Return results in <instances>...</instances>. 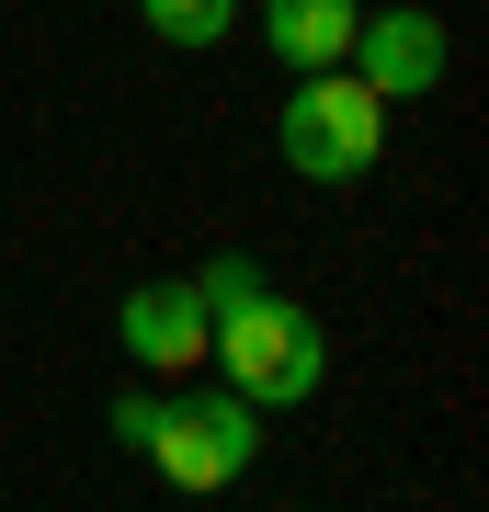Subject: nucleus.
<instances>
[{
    "label": "nucleus",
    "mask_w": 489,
    "mask_h": 512,
    "mask_svg": "<svg viewBox=\"0 0 489 512\" xmlns=\"http://www.w3.org/2000/svg\"><path fill=\"white\" fill-rule=\"evenodd\" d=\"M205 353L228 365V387H239L251 410H296V399H319V387H330V330L296 308V296H273V285L205 330Z\"/></svg>",
    "instance_id": "1"
},
{
    "label": "nucleus",
    "mask_w": 489,
    "mask_h": 512,
    "mask_svg": "<svg viewBox=\"0 0 489 512\" xmlns=\"http://www.w3.org/2000/svg\"><path fill=\"white\" fill-rule=\"evenodd\" d=\"M148 421H160V399H114V444H126V456L148 444Z\"/></svg>",
    "instance_id": "9"
},
{
    "label": "nucleus",
    "mask_w": 489,
    "mask_h": 512,
    "mask_svg": "<svg viewBox=\"0 0 489 512\" xmlns=\"http://www.w3.org/2000/svg\"><path fill=\"white\" fill-rule=\"evenodd\" d=\"M137 456L160 467L182 501H205V490H228V478H251V456H262V410L239 399V387L160 399V421H148V444H137Z\"/></svg>",
    "instance_id": "3"
},
{
    "label": "nucleus",
    "mask_w": 489,
    "mask_h": 512,
    "mask_svg": "<svg viewBox=\"0 0 489 512\" xmlns=\"http://www.w3.org/2000/svg\"><path fill=\"white\" fill-rule=\"evenodd\" d=\"M137 12H148L160 46H217L228 23H239V0H137Z\"/></svg>",
    "instance_id": "7"
},
{
    "label": "nucleus",
    "mask_w": 489,
    "mask_h": 512,
    "mask_svg": "<svg viewBox=\"0 0 489 512\" xmlns=\"http://www.w3.org/2000/svg\"><path fill=\"white\" fill-rule=\"evenodd\" d=\"M205 330H217V319H205L194 274H148L126 308H114V342H126L148 376H194V365H205Z\"/></svg>",
    "instance_id": "5"
},
{
    "label": "nucleus",
    "mask_w": 489,
    "mask_h": 512,
    "mask_svg": "<svg viewBox=\"0 0 489 512\" xmlns=\"http://www.w3.org/2000/svg\"><path fill=\"white\" fill-rule=\"evenodd\" d=\"M273 148H285L296 183H353V171H376V148H387V103L364 92L353 69H296L285 114H273Z\"/></svg>",
    "instance_id": "2"
},
{
    "label": "nucleus",
    "mask_w": 489,
    "mask_h": 512,
    "mask_svg": "<svg viewBox=\"0 0 489 512\" xmlns=\"http://www.w3.org/2000/svg\"><path fill=\"white\" fill-rule=\"evenodd\" d=\"M194 296H205V319L251 308V296H262V262H251V251H217V262H205V274H194Z\"/></svg>",
    "instance_id": "8"
},
{
    "label": "nucleus",
    "mask_w": 489,
    "mask_h": 512,
    "mask_svg": "<svg viewBox=\"0 0 489 512\" xmlns=\"http://www.w3.org/2000/svg\"><path fill=\"white\" fill-rule=\"evenodd\" d=\"M353 23H364V0H262V46L285 69H342Z\"/></svg>",
    "instance_id": "6"
},
{
    "label": "nucleus",
    "mask_w": 489,
    "mask_h": 512,
    "mask_svg": "<svg viewBox=\"0 0 489 512\" xmlns=\"http://www.w3.org/2000/svg\"><path fill=\"white\" fill-rule=\"evenodd\" d=\"M342 69H353L376 103H421V92L444 80V23L421 12V0H399V12H364V23H353V57H342Z\"/></svg>",
    "instance_id": "4"
}]
</instances>
